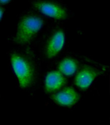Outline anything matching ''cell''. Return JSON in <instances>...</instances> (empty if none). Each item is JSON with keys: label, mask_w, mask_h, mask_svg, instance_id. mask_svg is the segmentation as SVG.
I'll return each mask as SVG.
<instances>
[{"label": "cell", "mask_w": 110, "mask_h": 125, "mask_svg": "<svg viewBox=\"0 0 110 125\" xmlns=\"http://www.w3.org/2000/svg\"><path fill=\"white\" fill-rule=\"evenodd\" d=\"M44 24V18L38 11H28L20 17L13 41L19 44L30 43L41 30Z\"/></svg>", "instance_id": "obj_1"}, {"label": "cell", "mask_w": 110, "mask_h": 125, "mask_svg": "<svg viewBox=\"0 0 110 125\" xmlns=\"http://www.w3.org/2000/svg\"><path fill=\"white\" fill-rule=\"evenodd\" d=\"M11 62L20 86L27 88L33 84L35 78V70L26 57L18 52L11 54Z\"/></svg>", "instance_id": "obj_2"}, {"label": "cell", "mask_w": 110, "mask_h": 125, "mask_svg": "<svg viewBox=\"0 0 110 125\" xmlns=\"http://www.w3.org/2000/svg\"><path fill=\"white\" fill-rule=\"evenodd\" d=\"M34 9L49 18L66 20L70 18V10L61 0H32Z\"/></svg>", "instance_id": "obj_3"}, {"label": "cell", "mask_w": 110, "mask_h": 125, "mask_svg": "<svg viewBox=\"0 0 110 125\" xmlns=\"http://www.w3.org/2000/svg\"><path fill=\"white\" fill-rule=\"evenodd\" d=\"M64 31L57 28L49 35L44 45V54L48 58H52L62 50L65 43Z\"/></svg>", "instance_id": "obj_4"}, {"label": "cell", "mask_w": 110, "mask_h": 125, "mask_svg": "<svg viewBox=\"0 0 110 125\" xmlns=\"http://www.w3.org/2000/svg\"><path fill=\"white\" fill-rule=\"evenodd\" d=\"M55 103L62 106H72L79 99V94L73 88L67 87L52 96Z\"/></svg>", "instance_id": "obj_5"}, {"label": "cell", "mask_w": 110, "mask_h": 125, "mask_svg": "<svg viewBox=\"0 0 110 125\" xmlns=\"http://www.w3.org/2000/svg\"><path fill=\"white\" fill-rule=\"evenodd\" d=\"M97 75L98 73L94 69L84 67L77 73L75 82L78 87L86 89L90 86Z\"/></svg>", "instance_id": "obj_6"}, {"label": "cell", "mask_w": 110, "mask_h": 125, "mask_svg": "<svg viewBox=\"0 0 110 125\" xmlns=\"http://www.w3.org/2000/svg\"><path fill=\"white\" fill-rule=\"evenodd\" d=\"M66 83V79L60 72H50L45 78V90L48 93L53 92L64 86Z\"/></svg>", "instance_id": "obj_7"}, {"label": "cell", "mask_w": 110, "mask_h": 125, "mask_svg": "<svg viewBox=\"0 0 110 125\" xmlns=\"http://www.w3.org/2000/svg\"><path fill=\"white\" fill-rule=\"evenodd\" d=\"M78 67L77 62L74 59L67 58L62 60L59 64L60 72L67 76L74 74Z\"/></svg>", "instance_id": "obj_8"}, {"label": "cell", "mask_w": 110, "mask_h": 125, "mask_svg": "<svg viewBox=\"0 0 110 125\" xmlns=\"http://www.w3.org/2000/svg\"><path fill=\"white\" fill-rule=\"evenodd\" d=\"M4 13V8L3 6V5H0V20L2 18Z\"/></svg>", "instance_id": "obj_9"}, {"label": "cell", "mask_w": 110, "mask_h": 125, "mask_svg": "<svg viewBox=\"0 0 110 125\" xmlns=\"http://www.w3.org/2000/svg\"><path fill=\"white\" fill-rule=\"evenodd\" d=\"M11 1V0H0V5H4L7 4Z\"/></svg>", "instance_id": "obj_10"}]
</instances>
